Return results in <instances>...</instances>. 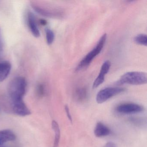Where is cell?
Returning a JSON list of instances; mask_svg holds the SVG:
<instances>
[{
  "label": "cell",
  "mask_w": 147,
  "mask_h": 147,
  "mask_svg": "<svg viewBox=\"0 0 147 147\" xmlns=\"http://www.w3.org/2000/svg\"><path fill=\"white\" fill-rule=\"evenodd\" d=\"M26 89L27 82L24 77L18 76L13 79L8 88V94L12 103L24 101Z\"/></svg>",
  "instance_id": "1"
},
{
  "label": "cell",
  "mask_w": 147,
  "mask_h": 147,
  "mask_svg": "<svg viewBox=\"0 0 147 147\" xmlns=\"http://www.w3.org/2000/svg\"><path fill=\"white\" fill-rule=\"evenodd\" d=\"M107 37V36L106 33L102 36L98 41L96 46L80 62L76 67V71H80L89 66L94 58L100 54L104 48L106 41Z\"/></svg>",
  "instance_id": "2"
},
{
  "label": "cell",
  "mask_w": 147,
  "mask_h": 147,
  "mask_svg": "<svg viewBox=\"0 0 147 147\" xmlns=\"http://www.w3.org/2000/svg\"><path fill=\"white\" fill-rule=\"evenodd\" d=\"M147 74L144 72L133 71L127 72L121 76L117 84L140 85L147 83Z\"/></svg>",
  "instance_id": "3"
},
{
  "label": "cell",
  "mask_w": 147,
  "mask_h": 147,
  "mask_svg": "<svg viewBox=\"0 0 147 147\" xmlns=\"http://www.w3.org/2000/svg\"><path fill=\"white\" fill-rule=\"evenodd\" d=\"M124 88L121 87H107L100 91L96 96V101L98 104H102L112 97L117 95L125 91Z\"/></svg>",
  "instance_id": "4"
},
{
  "label": "cell",
  "mask_w": 147,
  "mask_h": 147,
  "mask_svg": "<svg viewBox=\"0 0 147 147\" xmlns=\"http://www.w3.org/2000/svg\"><path fill=\"white\" fill-rule=\"evenodd\" d=\"M117 112L123 114H133L144 111L143 107L134 103H125L117 106L116 108Z\"/></svg>",
  "instance_id": "5"
},
{
  "label": "cell",
  "mask_w": 147,
  "mask_h": 147,
  "mask_svg": "<svg viewBox=\"0 0 147 147\" xmlns=\"http://www.w3.org/2000/svg\"><path fill=\"white\" fill-rule=\"evenodd\" d=\"M111 67V63L109 61H106L103 63L101 66L99 74L95 79L93 84V88H97L104 82L105 75L107 74Z\"/></svg>",
  "instance_id": "6"
},
{
  "label": "cell",
  "mask_w": 147,
  "mask_h": 147,
  "mask_svg": "<svg viewBox=\"0 0 147 147\" xmlns=\"http://www.w3.org/2000/svg\"><path fill=\"white\" fill-rule=\"evenodd\" d=\"M12 107L13 112L18 116L25 117L31 113L24 101L12 103Z\"/></svg>",
  "instance_id": "7"
},
{
  "label": "cell",
  "mask_w": 147,
  "mask_h": 147,
  "mask_svg": "<svg viewBox=\"0 0 147 147\" xmlns=\"http://www.w3.org/2000/svg\"><path fill=\"white\" fill-rule=\"evenodd\" d=\"M32 7L34 11L42 16L44 17L54 18V17H60L61 16V13L59 11H51L48 9H45L39 5L36 4H32Z\"/></svg>",
  "instance_id": "8"
},
{
  "label": "cell",
  "mask_w": 147,
  "mask_h": 147,
  "mask_svg": "<svg viewBox=\"0 0 147 147\" xmlns=\"http://www.w3.org/2000/svg\"><path fill=\"white\" fill-rule=\"evenodd\" d=\"M27 22L31 32L35 37L40 36V32L36 21L35 16L32 12L28 13L27 14Z\"/></svg>",
  "instance_id": "9"
},
{
  "label": "cell",
  "mask_w": 147,
  "mask_h": 147,
  "mask_svg": "<svg viewBox=\"0 0 147 147\" xmlns=\"http://www.w3.org/2000/svg\"><path fill=\"white\" fill-rule=\"evenodd\" d=\"M16 138L15 133L11 130H0V146L7 142L14 141Z\"/></svg>",
  "instance_id": "10"
},
{
  "label": "cell",
  "mask_w": 147,
  "mask_h": 147,
  "mask_svg": "<svg viewBox=\"0 0 147 147\" xmlns=\"http://www.w3.org/2000/svg\"><path fill=\"white\" fill-rule=\"evenodd\" d=\"M111 130L108 127L101 122L96 124L94 129V134L98 138L104 137L110 135Z\"/></svg>",
  "instance_id": "11"
},
{
  "label": "cell",
  "mask_w": 147,
  "mask_h": 147,
  "mask_svg": "<svg viewBox=\"0 0 147 147\" xmlns=\"http://www.w3.org/2000/svg\"><path fill=\"white\" fill-rule=\"evenodd\" d=\"M11 65L8 61L0 62V82L5 80L10 74Z\"/></svg>",
  "instance_id": "12"
},
{
  "label": "cell",
  "mask_w": 147,
  "mask_h": 147,
  "mask_svg": "<svg viewBox=\"0 0 147 147\" xmlns=\"http://www.w3.org/2000/svg\"><path fill=\"white\" fill-rule=\"evenodd\" d=\"M74 98L79 103H84L86 101L88 97V93L87 89L85 88H77L75 92Z\"/></svg>",
  "instance_id": "13"
},
{
  "label": "cell",
  "mask_w": 147,
  "mask_h": 147,
  "mask_svg": "<svg viewBox=\"0 0 147 147\" xmlns=\"http://www.w3.org/2000/svg\"><path fill=\"white\" fill-rule=\"evenodd\" d=\"M52 128L55 132V140H54V147H58L61 137V132L58 123L53 120L52 122Z\"/></svg>",
  "instance_id": "14"
},
{
  "label": "cell",
  "mask_w": 147,
  "mask_h": 147,
  "mask_svg": "<svg viewBox=\"0 0 147 147\" xmlns=\"http://www.w3.org/2000/svg\"><path fill=\"white\" fill-rule=\"evenodd\" d=\"M147 37L145 34H139L136 36L134 38V41L136 43L140 45L147 46Z\"/></svg>",
  "instance_id": "15"
},
{
  "label": "cell",
  "mask_w": 147,
  "mask_h": 147,
  "mask_svg": "<svg viewBox=\"0 0 147 147\" xmlns=\"http://www.w3.org/2000/svg\"><path fill=\"white\" fill-rule=\"evenodd\" d=\"M130 122L136 126H143L146 125V119L138 117H131L129 119Z\"/></svg>",
  "instance_id": "16"
},
{
  "label": "cell",
  "mask_w": 147,
  "mask_h": 147,
  "mask_svg": "<svg viewBox=\"0 0 147 147\" xmlns=\"http://www.w3.org/2000/svg\"><path fill=\"white\" fill-rule=\"evenodd\" d=\"M45 34H46V41L48 45L52 44L55 39V34L52 30L49 28L45 29Z\"/></svg>",
  "instance_id": "17"
},
{
  "label": "cell",
  "mask_w": 147,
  "mask_h": 147,
  "mask_svg": "<svg viewBox=\"0 0 147 147\" xmlns=\"http://www.w3.org/2000/svg\"><path fill=\"white\" fill-rule=\"evenodd\" d=\"M37 94L39 97H42L46 94V88L43 84L38 85L37 88Z\"/></svg>",
  "instance_id": "18"
},
{
  "label": "cell",
  "mask_w": 147,
  "mask_h": 147,
  "mask_svg": "<svg viewBox=\"0 0 147 147\" xmlns=\"http://www.w3.org/2000/svg\"><path fill=\"white\" fill-rule=\"evenodd\" d=\"M65 110L66 111V114H67V116L69 120H70V122L72 123V118L71 117V114H70V111H69V108L67 105H66L65 106Z\"/></svg>",
  "instance_id": "19"
},
{
  "label": "cell",
  "mask_w": 147,
  "mask_h": 147,
  "mask_svg": "<svg viewBox=\"0 0 147 147\" xmlns=\"http://www.w3.org/2000/svg\"><path fill=\"white\" fill-rule=\"evenodd\" d=\"M3 43L2 41V38H1V34L0 32V55L3 52Z\"/></svg>",
  "instance_id": "20"
},
{
  "label": "cell",
  "mask_w": 147,
  "mask_h": 147,
  "mask_svg": "<svg viewBox=\"0 0 147 147\" xmlns=\"http://www.w3.org/2000/svg\"><path fill=\"white\" fill-rule=\"evenodd\" d=\"M103 147H117V145L112 142H109L105 144Z\"/></svg>",
  "instance_id": "21"
},
{
  "label": "cell",
  "mask_w": 147,
  "mask_h": 147,
  "mask_svg": "<svg viewBox=\"0 0 147 147\" xmlns=\"http://www.w3.org/2000/svg\"><path fill=\"white\" fill-rule=\"evenodd\" d=\"M40 22H41V24L43 25H45L47 24V22L45 20H41Z\"/></svg>",
  "instance_id": "22"
},
{
  "label": "cell",
  "mask_w": 147,
  "mask_h": 147,
  "mask_svg": "<svg viewBox=\"0 0 147 147\" xmlns=\"http://www.w3.org/2000/svg\"><path fill=\"white\" fill-rule=\"evenodd\" d=\"M0 147H1V146H0Z\"/></svg>",
  "instance_id": "23"
}]
</instances>
